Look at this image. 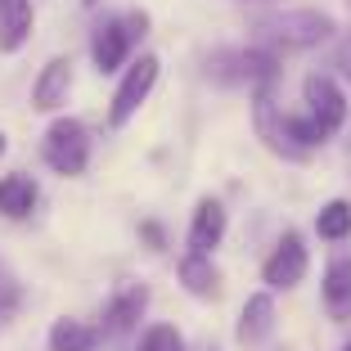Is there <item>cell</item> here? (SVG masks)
<instances>
[{
  "instance_id": "cell-17",
  "label": "cell",
  "mask_w": 351,
  "mask_h": 351,
  "mask_svg": "<svg viewBox=\"0 0 351 351\" xmlns=\"http://www.w3.org/2000/svg\"><path fill=\"white\" fill-rule=\"evenodd\" d=\"M140 351H185V338L176 333V324H154L140 338Z\"/></svg>"
},
{
  "instance_id": "cell-9",
  "label": "cell",
  "mask_w": 351,
  "mask_h": 351,
  "mask_svg": "<svg viewBox=\"0 0 351 351\" xmlns=\"http://www.w3.org/2000/svg\"><path fill=\"white\" fill-rule=\"evenodd\" d=\"M36 5L32 0H0V54H19L32 41Z\"/></svg>"
},
{
  "instance_id": "cell-16",
  "label": "cell",
  "mask_w": 351,
  "mask_h": 351,
  "mask_svg": "<svg viewBox=\"0 0 351 351\" xmlns=\"http://www.w3.org/2000/svg\"><path fill=\"white\" fill-rule=\"evenodd\" d=\"M315 234L329 239V243H342L351 234V203L347 198H333V203L320 207V217H315Z\"/></svg>"
},
{
  "instance_id": "cell-19",
  "label": "cell",
  "mask_w": 351,
  "mask_h": 351,
  "mask_svg": "<svg viewBox=\"0 0 351 351\" xmlns=\"http://www.w3.org/2000/svg\"><path fill=\"white\" fill-rule=\"evenodd\" d=\"M82 5H86V10H99V5H104V0H82Z\"/></svg>"
},
{
  "instance_id": "cell-1",
  "label": "cell",
  "mask_w": 351,
  "mask_h": 351,
  "mask_svg": "<svg viewBox=\"0 0 351 351\" xmlns=\"http://www.w3.org/2000/svg\"><path fill=\"white\" fill-rule=\"evenodd\" d=\"M257 32L270 45H284V50H311V45L333 36V19L320 10H279V14H266L257 23Z\"/></svg>"
},
{
  "instance_id": "cell-5",
  "label": "cell",
  "mask_w": 351,
  "mask_h": 351,
  "mask_svg": "<svg viewBox=\"0 0 351 351\" xmlns=\"http://www.w3.org/2000/svg\"><path fill=\"white\" fill-rule=\"evenodd\" d=\"M302 99H306V113L315 117V126L333 140L342 131V122H347V95H342V86L324 73H311L302 82Z\"/></svg>"
},
{
  "instance_id": "cell-6",
  "label": "cell",
  "mask_w": 351,
  "mask_h": 351,
  "mask_svg": "<svg viewBox=\"0 0 351 351\" xmlns=\"http://www.w3.org/2000/svg\"><path fill=\"white\" fill-rule=\"evenodd\" d=\"M131 50H135V41H131V32H126L122 14H117V19L104 14V19L90 27V59H95L99 73H117V68L131 59Z\"/></svg>"
},
{
  "instance_id": "cell-11",
  "label": "cell",
  "mask_w": 351,
  "mask_h": 351,
  "mask_svg": "<svg viewBox=\"0 0 351 351\" xmlns=\"http://www.w3.org/2000/svg\"><path fill=\"white\" fill-rule=\"evenodd\" d=\"M149 311V289L145 284H122L108 302V315H104V333H126L145 320Z\"/></svg>"
},
{
  "instance_id": "cell-14",
  "label": "cell",
  "mask_w": 351,
  "mask_h": 351,
  "mask_svg": "<svg viewBox=\"0 0 351 351\" xmlns=\"http://www.w3.org/2000/svg\"><path fill=\"white\" fill-rule=\"evenodd\" d=\"M50 351H95V342H99V329H90L86 320H54L50 324Z\"/></svg>"
},
{
  "instance_id": "cell-12",
  "label": "cell",
  "mask_w": 351,
  "mask_h": 351,
  "mask_svg": "<svg viewBox=\"0 0 351 351\" xmlns=\"http://www.w3.org/2000/svg\"><path fill=\"white\" fill-rule=\"evenodd\" d=\"M176 270H180V284H185L189 298H198V302H217L221 298V270H217L212 257H203V252H185Z\"/></svg>"
},
{
  "instance_id": "cell-3",
  "label": "cell",
  "mask_w": 351,
  "mask_h": 351,
  "mask_svg": "<svg viewBox=\"0 0 351 351\" xmlns=\"http://www.w3.org/2000/svg\"><path fill=\"white\" fill-rule=\"evenodd\" d=\"M158 77H162V59H158V54H140L122 73V82H117V90H113V104H108V126H113V131H122V126L140 113V104L154 95Z\"/></svg>"
},
{
  "instance_id": "cell-15",
  "label": "cell",
  "mask_w": 351,
  "mask_h": 351,
  "mask_svg": "<svg viewBox=\"0 0 351 351\" xmlns=\"http://www.w3.org/2000/svg\"><path fill=\"white\" fill-rule=\"evenodd\" d=\"M324 302H329L333 315H347L351 311V257H333L324 270Z\"/></svg>"
},
{
  "instance_id": "cell-8",
  "label": "cell",
  "mask_w": 351,
  "mask_h": 351,
  "mask_svg": "<svg viewBox=\"0 0 351 351\" xmlns=\"http://www.w3.org/2000/svg\"><path fill=\"white\" fill-rule=\"evenodd\" d=\"M226 230H230L226 203H221V198H198L194 221H189V252H203V257H212V252L221 248Z\"/></svg>"
},
{
  "instance_id": "cell-2",
  "label": "cell",
  "mask_w": 351,
  "mask_h": 351,
  "mask_svg": "<svg viewBox=\"0 0 351 351\" xmlns=\"http://www.w3.org/2000/svg\"><path fill=\"white\" fill-rule=\"evenodd\" d=\"M41 158L50 171L59 176H82L90 167V131H86L77 117H54L45 126V140H41Z\"/></svg>"
},
{
  "instance_id": "cell-4",
  "label": "cell",
  "mask_w": 351,
  "mask_h": 351,
  "mask_svg": "<svg viewBox=\"0 0 351 351\" xmlns=\"http://www.w3.org/2000/svg\"><path fill=\"white\" fill-rule=\"evenodd\" d=\"M306 270H311L306 243H302L298 230H289V234L275 243V252L266 257V266H261V279H266V289L289 293V289H298L302 279H306Z\"/></svg>"
},
{
  "instance_id": "cell-20",
  "label": "cell",
  "mask_w": 351,
  "mask_h": 351,
  "mask_svg": "<svg viewBox=\"0 0 351 351\" xmlns=\"http://www.w3.org/2000/svg\"><path fill=\"white\" fill-rule=\"evenodd\" d=\"M5 149H10V140H5V131H0V154H5Z\"/></svg>"
},
{
  "instance_id": "cell-7",
  "label": "cell",
  "mask_w": 351,
  "mask_h": 351,
  "mask_svg": "<svg viewBox=\"0 0 351 351\" xmlns=\"http://www.w3.org/2000/svg\"><path fill=\"white\" fill-rule=\"evenodd\" d=\"M68 95H73V54H54V59H45V68L32 82V108L54 113V108L68 104Z\"/></svg>"
},
{
  "instance_id": "cell-18",
  "label": "cell",
  "mask_w": 351,
  "mask_h": 351,
  "mask_svg": "<svg viewBox=\"0 0 351 351\" xmlns=\"http://www.w3.org/2000/svg\"><path fill=\"white\" fill-rule=\"evenodd\" d=\"M19 298H23L19 279H14L10 270L0 266V320H5V315H10V311H19Z\"/></svg>"
},
{
  "instance_id": "cell-10",
  "label": "cell",
  "mask_w": 351,
  "mask_h": 351,
  "mask_svg": "<svg viewBox=\"0 0 351 351\" xmlns=\"http://www.w3.org/2000/svg\"><path fill=\"white\" fill-rule=\"evenodd\" d=\"M270 333H275V298H270V293H252V298L243 302V311H239L234 338L243 342V347H261Z\"/></svg>"
},
{
  "instance_id": "cell-13",
  "label": "cell",
  "mask_w": 351,
  "mask_h": 351,
  "mask_svg": "<svg viewBox=\"0 0 351 351\" xmlns=\"http://www.w3.org/2000/svg\"><path fill=\"white\" fill-rule=\"evenodd\" d=\"M36 198H41V189H36V180H32L27 171H10L0 180V212H5V217H14V221L32 217Z\"/></svg>"
},
{
  "instance_id": "cell-21",
  "label": "cell",
  "mask_w": 351,
  "mask_h": 351,
  "mask_svg": "<svg viewBox=\"0 0 351 351\" xmlns=\"http://www.w3.org/2000/svg\"><path fill=\"white\" fill-rule=\"evenodd\" d=\"M347 351H351V342H347Z\"/></svg>"
}]
</instances>
